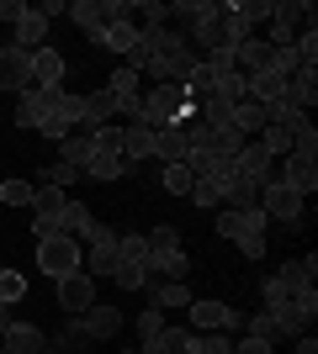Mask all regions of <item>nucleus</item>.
Listing matches in <instances>:
<instances>
[{
    "instance_id": "obj_22",
    "label": "nucleus",
    "mask_w": 318,
    "mask_h": 354,
    "mask_svg": "<svg viewBox=\"0 0 318 354\" xmlns=\"http://www.w3.org/2000/svg\"><path fill=\"white\" fill-rule=\"evenodd\" d=\"M271 153H265V148L260 143H244L239 153H233V175H249V180H260V185H265V180H271Z\"/></svg>"
},
{
    "instance_id": "obj_16",
    "label": "nucleus",
    "mask_w": 318,
    "mask_h": 354,
    "mask_svg": "<svg viewBox=\"0 0 318 354\" xmlns=\"http://www.w3.org/2000/svg\"><path fill=\"white\" fill-rule=\"evenodd\" d=\"M6 354H43L48 349V333L37 323H6Z\"/></svg>"
},
{
    "instance_id": "obj_31",
    "label": "nucleus",
    "mask_w": 318,
    "mask_h": 354,
    "mask_svg": "<svg viewBox=\"0 0 318 354\" xmlns=\"http://www.w3.org/2000/svg\"><path fill=\"white\" fill-rule=\"evenodd\" d=\"M244 339L276 344V339H281V328H276V312H255V317H244Z\"/></svg>"
},
{
    "instance_id": "obj_23",
    "label": "nucleus",
    "mask_w": 318,
    "mask_h": 354,
    "mask_svg": "<svg viewBox=\"0 0 318 354\" xmlns=\"http://www.w3.org/2000/svg\"><path fill=\"white\" fill-rule=\"evenodd\" d=\"M69 21H75L80 32H85V37H91L96 48H101V32H106V16H101V0H75V6H69Z\"/></svg>"
},
{
    "instance_id": "obj_47",
    "label": "nucleus",
    "mask_w": 318,
    "mask_h": 354,
    "mask_svg": "<svg viewBox=\"0 0 318 354\" xmlns=\"http://www.w3.org/2000/svg\"><path fill=\"white\" fill-rule=\"evenodd\" d=\"M21 16H27V0H0V21H6V27H16Z\"/></svg>"
},
{
    "instance_id": "obj_17",
    "label": "nucleus",
    "mask_w": 318,
    "mask_h": 354,
    "mask_svg": "<svg viewBox=\"0 0 318 354\" xmlns=\"http://www.w3.org/2000/svg\"><path fill=\"white\" fill-rule=\"evenodd\" d=\"M122 159L133 164H143V159H154V127H143V122H122Z\"/></svg>"
},
{
    "instance_id": "obj_51",
    "label": "nucleus",
    "mask_w": 318,
    "mask_h": 354,
    "mask_svg": "<svg viewBox=\"0 0 318 354\" xmlns=\"http://www.w3.org/2000/svg\"><path fill=\"white\" fill-rule=\"evenodd\" d=\"M127 354H138V349H127Z\"/></svg>"
},
{
    "instance_id": "obj_13",
    "label": "nucleus",
    "mask_w": 318,
    "mask_h": 354,
    "mask_svg": "<svg viewBox=\"0 0 318 354\" xmlns=\"http://www.w3.org/2000/svg\"><path fill=\"white\" fill-rule=\"evenodd\" d=\"M48 111H53V95H48V90H37V85H32V90H21V95H16V127L37 133Z\"/></svg>"
},
{
    "instance_id": "obj_50",
    "label": "nucleus",
    "mask_w": 318,
    "mask_h": 354,
    "mask_svg": "<svg viewBox=\"0 0 318 354\" xmlns=\"http://www.w3.org/2000/svg\"><path fill=\"white\" fill-rule=\"evenodd\" d=\"M6 323H11V307H6V301H0V333H6Z\"/></svg>"
},
{
    "instance_id": "obj_26",
    "label": "nucleus",
    "mask_w": 318,
    "mask_h": 354,
    "mask_svg": "<svg viewBox=\"0 0 318 354\" xmlns=\"http://www.w3.org/2000/svg\"><path fill=\"white\" fill-rule=\"evenodd\" d=\"M101 48H106V53L133 59V53H138V21H133V16H127V21H112V27L101 32Z\"/></svg>"
},
{
    "instance_id": "obj_10",
    "label": "nucleus",
    "mask_w": 318,
    "mask_h": 354,
    "mask_svg": "<svg viewBox=\"0 0 318 354\" xmlns=\"http://www.w3.org/2000/svg\"><path fill=\"white\" fill-rule=\"evenodd\" d=\"M75 323H80V333H85L91 344H96V339H117V333H122V312L106 307V301H96L91 312H80Z\"/></svg>"
},
{
    "instance_id": "obj_5",
    "label": "nucleus",
    "mask_w": 318,
    "mask_h": 354,
    "mask_svg": "<svg viewBox=\"0 0 318 354\" xmlns=\"http://www.w3.org/2000/svg\"><path fill=\"white\" fill-rule=\"evenodd\" d=\"M260 212L276 222H287V227H297L303 222V196L292 191V185H281V180H265L260 185Z\"/></svg>"
},
{
    "instance_id": "obj_18",
    "label": "nucleus",
    "mask_w": 318,
    "mask_h": 354,
    "mask_svg": "<svg viewBox=\"0 0 318 354\" xmlns=\"http://www.w3.org/2000/svg\"><path fill=\"white\" fill-rule=\"evenodd\" d=\"M186 249H149V281H186Z\"/></svg>"
},
{
    "instance_id": "obj_25",
    "label": "nucleus",
    "mask_w": 318,
    "mask_h": 354,
    "mask_svg": "<svg viewBox=\"0 0 318 354\" xmlns=\"http://www.w3.org/2000/svg\"><path fill=\"white\" fill-rule=\"evenodd\" d=\"M228 127L239 138H255L260 127H271V117H265V106H255V101H233V111H228Z\"/></svg>"
},
{
    "instance_id": "obj_2",
    "label": "nucleus",
    "mask_w": 318,
    "mask_h": 354,
    "mask_svg": "<svg viewBox=\"0 0 318 354\" xmlns=\"http://www.w3.org/2000/svg\"><path fill=\"white\" fill-rule=\"evenodd\" d=\"M191 111H197V106L181 95V85H154L149 95H143L138 122H143V127H170V122H186Z\"/></svg>"
},
{
    "instance_id": "obj_52",
    "label": "nucleus",
    "mask_w": 318,
    "mask_h": 354,
    "mask_svg": "<svg viewBox=\"0 0 318 354\" xmlns=\"http://www.w3.org/2000/svg\"><path fill=\"white\" fill-rule=\"evenodd\" d=\"M43 354H53V349H43Z\"/></svg>"
},
{
    "instance_id": "obj_38",
    "label": "nucleus",
    "mask_w": 318,
    "mask_h": 354,
    "mask_svg": "<svg viewBox=\"0 0 318 354\" xmlns=\"http://www.w3.org/2000/svg\"><path fill=\"white\" fill-rule=\"evenodd\" d=\"M143 238H149V249H181V227L175 222H154Z\"/></svg>"
},
{
    "instance_id": "obj_41",
    "label": "nucleus",
    "mask_w": 318,
    "mask_h": 354,
    "mask_svg": "<svg viewBox=\"0 0 318 354\" xmlns=\"http://www.w3.org/2000/svg\"><path fill=\"white\" fill-rule=\"evenodd\" d=\"M133 16H143V27H170V6L165 0H143Z\"/></svg>"
},
{
    "instance_id": "obj_42",
    "label": "nucleus",
    "mask_w": 318,
    "mask_h": 354,
    "mask_svg": "<svg viewBox=\"0 0 318 354\" xmlns=\"http://www.w3.org/2000/svg\"><path fill=\"white\" fill-rule=\"evenodd\" d=\"M112 281H117L122 291H143V286H149V270H138V265H117V275H112Z\"/></svg>"
},
{
    "instance_id": "obj_40",
    "label": "nucleus",
    "mask_w": 318,
    "mask_h": 354,
    "mask_svg": "<svg viewBox=\"0 0 318 354\" xmlns=\"http://www.w3.org/2000/svg\"><path fill=\"white\" fill-rule=\"evenodd\" d=\"M27 296V275H16V270H0V301L11 307V301H21Z\"/></svg>"
},
{
    "instance_id": "obj_30",
    "label": "nucleus",
    "mask_w": 318,
    "mask_h": 354,
    "mask_svg": "<svg viewBox=\"0 0 318 354\" xmlns=\"http://www.w3.org/2000/svg\"><path fill=\"white\" fill-rule=\"evenodd\" d=\"M91 153H96L91 138H80V133H69V138L59 143V164H75V169H85V164H91Z\"/></svg>"
},
{
    "instance_id": "obj_11",
    "label": "nucleus",
    "mask_w": 318,
    "mask_h": 354,
    "mask_svg": "<svg viewBox=\"0 0 318 354\" xmlns=\"http://www.w3.org/2000/svg\"><path fill=\"white\" fill-rule=\"evenodd\" d=\"M281 185H292V191L297 196H313L318 191V159H303V153H287V159H281Z\"/></svg>"
},
{
    "instance_id": "obj_8",
    "label": "nucleus",
    "mask_w": 318,
    "mask_h": 354,
    "mask_svg": "<svg viewBox=\"0 0 318 354\" xmlns=\"http://www.w3.org/2000/svg\"><path fill=\"white\" fill-rule=\"evenodd\" d=\"M64 201H69V196H64L59 185H37V191H32V233L37 238H53V222H59Z\"/></svg>"
},
{
    "instance_id": "obj_27",
    "label": "nucleus",
    "mask_w": 318,
    "mask_h": 354,
    "mask_svg": "<svg viewBox=\"0 0 318 354\" xmlns=\"http://www.w3.org/2000/svg\"><path fill=\"white\" fill-rule=\"evenodd\" d=\"M91 207H85V201H64V212H59V222H53V233H64V238H75V243H80V238H85V233H91Z\"/></svg>"
},
{
    "instance_id": "obj_49",
    "label": "nucleus",
    "mask_w": 318,
    "mask_h": 354,
    "mask_svg": "<svg viewBox=\"0 0 318 354\" xmlns=\"http://www.w3.org/2000/svg\"><path fill=\"white\" fill-rule=\"evenodd\" d=\"M292 344H297V354H318V339H313V333H303V339H292Z\"/></svg>"
},
{
    "instance_id": "obj_37",
    "label": "nucleus",
    "mask_w": 318,
    "mask_h": 354,
    "mask_svg": "<svg viewBox=\"0 0 318 354\" xmlns=\"http://www.w3.org/2000/svg\"><path fill=\"white\" fill-rule=\"evenodd\" d=\"M186 354H233V339L228 333H197Z\"/></svg>"
},
{
    "instance_id": "obj_33",
    "label": "nucleus",
    "mask_w": 318,
    "mask_h": 354,
    "mask_svg": "<svg viewBox=\"0 0 318 354\" xmlns=\"http://www.w3.org/2000/svg\"><path fill=\"white\" fill-rule=\"evenodd\" d=\"M53 111H59L69 127H80V117H85V95H75V90H53Z\"/></svg>"
},
{
    "instance_id": "obj_20",
    "label": "nucleus",
    "mask_w": 318,
    "mask_h": 354,
    "mask_svg": "<svg viewBox=\"0 0 318 354\" xmlns=\"http://www.w3.org/2000/svg\"><path fill=\"white\" fill-rule=\"evenodd\" d=\"M11 43L27 48V53H37V48H48V21L37 16V6H27V16L11 27Z\"/></svg>"
},
{
    "instance_id": "obj_12",
    "label": "nucleus",
    "mask_w": 318,
    "mask_h": 354,
    "mask_svg": "<svg viewBox=\"0 0 318 354\" xmlns=\"http://www.w3.org/2000/svg\"><path fill=\"white\" fill-rule=\"evenodd\" d=\"M32 85L48 90V95L64 90V53L59 48H37V53H32Z\"/></svg>"
},
{
    "instance_id": "obj_39",
    "label": "nucleus",
    "mask_w": 318,
    "mask_h": 354,
    "mask_svg": "<svg viewBox=\"0 0 318 354\" xmlns=\"http://www.w3.org/2000/svg\"><path fill=\"white\" fill-rule=\"evenodd\" d=\"M32 191H37V185H27V180H6V185H0V201H6V207H32Z\"/></svg>"
},
{
    "instance_id": "obj_1",
    "label": "nucleus",
    "mask_w": 318,
    "mask_h": 354,
    "mask_svg": "<svg viewBox=\"0 0 318 354\" xmlns=\"http://www.w3.org/2000/svg\"><path fill=\"white\" fill-rule=\"evenodd\" d=\"M218 238H233L244 259H265V212H218Z\"/></svg>"
},
{
    "instance_id": "obj_48",
    "label": "nucleus",
    "mask_w": 318,
    "mask_h": 354,
    "mask_svg": "<svg viewBox=\"0 0 318 354\" xmlns=\"http://www.w3.org/2000/svg\"><path fill=\"white\" fill-rule=\"evenodd\" d=\"M233 354H271V344H260V339H239V344H233Z\"/></svg>"
},
{
    "instance_id": "obj_4",
    "label": "nucleus",
    "mask_w": 318,
    "mask_h": 354,
    "mask_svg": "<svg viewBox=\"0 0 318 354\" xmlns=\"http://www.w3.org/2000/svg\"><path fill=\"white\" fill-rule=\"evenodd\" d=\"M37 270H43L48 281H64V275H75V270H80V243H75V238H64V233L37 238Z\"/></svg>"
},
{
    "instance_id": "obj_45",
    "label": "nucleus",
    "mask_w": 318,
    "mask_h": 354,
    "mask_svg": "<svg viewBox=\"0 0 318 354\" xmlns=\"http://www.w3.org/2000/svg\"><path fill=\"white\" fill-rule=\"evenodd\" d=\"M159 328H165V312H159V307H149V312H138V339H154V333H159Z\"/></svg>"
},
{
    "instance_id": "obj_14",
    "label": "nucleus",
    "mask_w": 318,
    "mask_h": 354,
    "mask_svg": "<svg viewBox=\"0 0 318 354\" xmlns=\"http://www.w3.org/2000/svg\"><path fill=\"white\" fill-rule=\"evenodd\" d=\"M281 101H287L292 111H313V101H318V64H303V69L292 74Z\"/></svg>"
},
{
    "instance_id": "obj_29",
    "label": "nucleus",
    "mask_w": 318,
    "mask_h": 354,
    "mask_svg": "<svg viewBox=\"0 0 318 354\" xmlns=\"http://www.w3.org/2000/svg\"><path fill=\"white\" fill-rule=\"evenodd\" d=\"M117 265L149 270V238H143V233H117Z\"/></svg>"
},
{
    "instance_id": "obj_24",
    "label": "nucleus",
    "mask_w": 318,
    "mask_h": 354,
    "mask_svg": "<svg viewBox=\"0 0 318 354\" xmlns=\"http://www.w3.org/2000/svg\"><path fill=\"white\" fill-rule=\"evenodd\" d=\"M265 64H271V43H265L260 32H255V37H244V43L233 48V69H239V74H260Z\"/></svg>"
},
{
    "instance_id": "obj_44",
    "label": "nucleus",
    "mask_w": 318,
    "mask_h": 354,
    "mask_svg": "<svg viewBox=\"0 0 318 354\" xmlns=\"http://www.w3.org/2000/svg\"><path fill=\"white\" fill-rule=\"evenodd\" d=\"M75 180H80L75 164H53V169H43V185H59V191H64V185H75Z\"/></svg>"
},
{
    "instance_id": "obj_7",
    "label": "nucleus",
    "mask_w": 318,
    "mask_h": 354,
    "mask_svg": "<svg viewBox=\"0 0 318 354\" xmlns=\"http://www.w3.org/2000/svg\"><path fill=\"white\" fill-rule=\"evenodd\" d=\"M0 90H6V95L32 90V53L27 48H16V43L0 48Z\"/></svg>"
},
{
    "instance_id": "obj_43",
    "label": "nucleus",
    "mask_w": 318,
    "mask_h": 354,
    "mask_svg": "<svg viewBox=\"0 0 318 354\" xmlns=\"http://www.w3.org/2000/svg\"><path fill=\"white\" fill-rule=\"evenodd\" d=\"M37 133H43V138H48V143H64V138L75 133V127H69V122H64V117H59V111H48V117H43V127H37Z\"/></svg>"
},
{
    "instance_id": "obj_19",
    "label": "nucleus",
    "mask_w": 318,
    "mask_h": 354,
    "mask_svg": "<svg viewBox=\"0 0 318 354\" xmlns=\"http://www.w3.org/2000/svg\"><path fill=\"white\" fill-rule=\"evenodd\" d=\"M143 296H149V307L159 312H175V307H191V291H186V281H149L143 286Z\"/></svg>"
},
{
    "instance_id": "obj_21",
    "label": "nucleus",
    "mask_w": 318,
    "mask_h": 354,
    "mask_svg": "<svg viewBox=\"0 0 318 354\" xmlns=\"http://www.w3.org/2000/svg\"><path fill=\"white\" fill-rule=\"evenodd\" d=\"M191 339H197V333H191V328H159V333H154V339H143V349H138V354H186V349H191Z\"/></svg>"
},
{
    "instance_id": "obj_36",
    "label": "nucleus",
    "mask_w": 318,
    "mask_h": 354,
    "mask_svg": "<svg viewBox=\"0 0 318 354\" xmlns=\"http://www.w3.org/2000/svg\"><path fill=\"white\" fill-rule=\"evenodd\" d=\"M91 148H96V153H122V122L96 127V133H91Z\"/></svg>"
},
{
    "instance_id": "obj_28",
    "label": "nucleus",
    "mask_w": 318,
    "mask_h": 354,
    "mask_svg": "<svg viewBox=\"0 0 318 354\" xmlns=\"http://www.w3.org/2000/svg\"><path fill=\"white\" fill-rule=\"evenodd\" d=\"M80 175H91V180H122V175H133V164L122 159V153H91V164H85Z\"/></svg>"
},
{
    "instance_id": "obj_15",
    "label": "nucleus",
    "mask_w": 318,
    "mask_h": 354,
    "mask_svg": "<svg viewBox=\"0 0 318 354\" xmlns=\"http://www.w3.org/2000/svg\"><path fill=\"white\" fill-rule=\"evenodd\" d=\"M255 207H260V180L228 175L223 180V212H255Z\"/></svg>"
},
{
    "instance_id": "obj_6",
    "label": "nucleus",
    "mask_w": 318,
    "mask_h": 354,
    "mask_svg": "<svg viewBox=\"0 0 318 354\" xmlns=\"http://www.w3.org/2000/svg\"><path fill=\"white\" fill-rule=\"evenodd\" d=\"M53 296H59V312L80 317V312H91V307H96V281L85 275V270H75V275L53 281Z\"/></svg>"
},
{
    "instance_id": "obj_35",
    "label": "nucleus",
    "mask_w": 318,
    "mask_h": 354,
    "mask_svg": "<svg viewBox=\"0 0 318 354\" xmlns=\"http://www.w3.org/2000/svg\"><path fill=\"white\" fill-rule=\"evenodd\" d=\"M159 185H165L170 196H191V185H197V175H191L186 164H165V175H159Z\"/></svg>"
},
{
    "instance_id": "obj_32",
    "label": "nucleus",
    "mask_w": 318,
    "mask_h": 354,
    "mask_svg": "<svg viewBox=\"0 0 318 354\" xmlns=\"http://www.w3.org/2000/svg\"><path fill=\"white\" fill-rule=\"evenodd\" d=\"M228 11H233V16H239V21H244V27L255 32L260 21L271 16V0H228Z\"/></svg>"
},
{
    "instance_id": "obj_46",
    "label": "nucleus",
    "mask_w": 318,
    "mask_h": 354,
    "mask_svg": "<svg viewBox=\"0 0 318 354\" xmlns=\"http://www.w3.org/2000/svg\"><path fill=\"white\" fill-rule=\"evenodd\" d=\"M260 291H265V307H287V301H292V291H287L281 281H276V275H271L265 286H260Z\"/></svg>"
},
{
    "instance_id": "obj_9",
    "label": "nucleus",
    "mask_w": 318,
    "mask_h": 354,
    "mask_svg": "<svg viewBox=\"0 0 318 354\" xmlns=\"http://www.w3.org/2000/svg\"><path fill=\"white\" fill-rule=\"evenodd\" d=\"M154 159L159 164H186L191 159V133H186V122L154 127Z\"/></svg>"
},
{
    "instance_id": "obj_3",
    "label": "nucleus",
    "mask_w": 318,
    "mask_h": 354,
    "mask_svg": "<svg viewBox=\"0 0 318 354\" xmlns=\"http://www.w3.org/2000/svg\"><path fill=\"white\" fill-rule=\"evenodd\" d=\"M191 333H244V312L228 307V301H212V296H191Z\"/></svg>"
},
{
    "instance_id": "obj_34",
    "label": "nucleus",
    "mask_w": 318,
    "mask_h": 354,
    "mask_svg": "<svg viewBox=\"0 0 318 354\" xmlns=\"http://www.w3.org/2000/svg\"><path fill=\"white\" fill-rule=\"evenodd\" d=\"M191 207L218 212L223 207V180H197V185H191Z\"/></svg>"
}]
</instances>
